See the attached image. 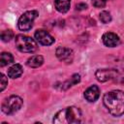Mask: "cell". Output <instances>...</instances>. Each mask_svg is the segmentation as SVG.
Listing matches in <instances>:
<instances>
[{
  "label": "cell",
  "instance_id": "obj_9",
  "mask_svg": "<svg viewBox=\"0 0 124 124\" xmlns=\"http://www.w3.org/2000/svg\"><path fill=\"white\" fill-rule=\"evenodd\" d=\"M102 41H103L104 45L106 46H108V47H114L120 44L119 37L115 33H112V32L105 33L102 37Z\"/></svg>",
  "mask_w": 124,
  "mask_h": 124
},
{
  "label": "cell",
  "instance_id": "obj_12",
  "mask_svg": "<svg viewBox=\"0 0 124 124\" xmlns=\"http://www.w3.org/2000/svg\"><path fill=\"white\" fill-rule=\"evenodd\" d=\"M22 73H23V69L20 64H14L8 70V76L11 78H16L20 77Z\"/></svg>",
  "mask_w": 124,
  "mask_h": 124
},
{
  "label": "cell",
  "instance_id": "obj_14",
  "mask_svg": "<svg viewBox=\"0 0 124 124\" xmlns=\"http://www.w3.org/2000/svg\"><path fill=\"white\" fill-rule=\"evenodd\" d=\"M43 63H44V57L41 55H33L26 62L27 66L31 67V68H38V67L42 66Z\"/></svg>",
  "mask_w": 124,
  "mask_h": 124
},
{
  "label": "cell",
  "instance_id": "obj_17",
  "mask_svg": "<svg viewBox=\"0 0 124 124\" xmlns=\"http://www.w3.org/2000/svg\"><path fill=\"white\" fill-rule=\"evenodd\" d=\"M99 16H100V19H101V21H102L103 23H108V22L111 21V16H110V14H109L108 12H107V11L101 12Z\"/></svg>",
  "mask_w": 124,
  "mask_h": 124
},
{
  "label": "cell",
  "instance_id": "obj_13",
  "mask_svg": "<svg viewBox=\"0 0 124 124\" xmlns=\"http://www.w3.org/2000/svg\"><path fill=\"white\" fill-rule=\"evenodd\" d=\"M54 6H55V9L59 13L63 14V13H66L69 11L70 6H71V2H70V0H55Z\"/></svg>",
  "mask_w": 124,
  "mask_h": 124
},
{
  "label": "cell",
  "instance_id": "obj_8",
  "mask_svg": "<svg viewBox=\"0 0 124 124\" xmlns=\"http://www.w3.org/2000/svg\"><path fill=\"white\" fill-rule=\"evenodd\" d=\"M56 57L65 63H71L74 58V52L71 48L65 47V46H59L55 51Z\"/></svg>",
  "mask_w": 124,
  "mask_h": 124
},
{
  "label": "cell",
  "instance_id": "obj_6",
  "mask_svg": "<svg viewBox=\"0 0 124 124\" xmlns=\"http://www.w3.org/2000/svg\"><path fill=\"white\" fill-rule=\"evenodd\" d=\"M118 76L116 69H99L95 73L96 78L101 82H106L110 79L115 78Z\"/></svg>",
  "mask_w": 124,
  "mask_h": 124
},
{
  "label": "cell",
  "instance_id": "obj_2",
  "mask_svg": "<svg viewBox=\"0 0 124 124\" xmlns=\"http://www.w3.org/2000/svg\"><path fill=\"white\" fill-rule=\"evenodd\" d=\"M82 113L78 108L67 107L56 112L53 117V123L55 124H78L81 123Z\"/></svg>",
  "mask_w": 124,
  "mask_h": 124
},
{
  "label": "cell",
  "instance_id": "obj_15",
  "mask_svg": "<svg viewBox=\"0 0 124 124\" xmlns=\"http://www.w3.org/2000/svg\"><path fill=\"white\" fill-rule=\"evenodd\" d=\"M14 62V56L10 52H2L0 55V66L4 67Z\"/></svg>",
  "mask_w": 124,
  "mask_h": 124
},
{
  "label": "cell",
  "instance_id": "obj_10",
  "mask_svg": "<svg viewBox=\"0 0 124 124\" xmlns=\"http://www.w3.org/2000/svg\"><path fill=\"white\" fill-rule=\"evenodd\" d=\"M100 96V89L97 85H91L84 91V98L89 103H94Z\"/></svg>",
  "mask_w": 124,
  "mask_h": 124
},
{
  "label": "cell",
  "instance_id": "obj_7",
  "mask_svg": "<svg viewBox=\"0 0 124 124\" xmlns=\"http://www.w3.org/2000/svg\"><path fill=\"white\" fill-rule=\"evenodd\" d=\"M34 37L38 43H40L43 46H49L54 43V38L46 30L39 29L35 32Z\"/></svg>",
  "mask_w": 124,
  "mask_h": 124
},
{
  "label": "cell",
  "instance_id": "obj_16",
  "mask_svg": "<svg viewBox=\"0 0 124 124\" xmlns=\"http://www.w3.org/2000/svg\"><path fill=\"white\" fill-rule=\"evenodd\" d=\"M14 38V32L12 30H4L1 33V40L3 42H9Z\"/></svg>",
  "mask_w": 124,
  "mask_h": 124
},
{
  "label": "cell",
  "instance_id": "obj_20",
  "mask_svg": "<svg viewBox=\"0 0 124 124\" xmlns=\"http://www.w3.org/2000/svg\"><path fill=\"white\" fill-rule=\"evenodd\" d=\"M86 8H87V5L84 4V3H78V4H77V6H76V9H77L78 11H82V10H85Z\"/></svg>",
  "mask_w": 124,
  "mask_h": 124
},
{
  "label": "cell",
  "instance_id": "obj_18",
  "mask_svg": "<svg viewBox=\"0 0 124 124\" xmlns=\"http://www.w3.org/2000/svg\"><path fill=\"white\" fill-rule=\"evenodd\" d=\"M108 0H92V4L96 8H104L107 4Z\"/></svg>",
  "mask_w": 124,
  "mask_h": 124
},
{
  "label": "cell",
  "instance_id": "obj_19",
  "mask_svg": "<svg viewBox=\"0 0 124 124\" xmlns=\"http://www.w3.org/2000/svg\"><path fill=\"white\" fill-rule=\"evenodd\" d=\"M7 85H8V79H7V78L5 77V75L1 74V91H3L6 88Z\"/></svg>",
  "mask_w": 124,
  "mask_h": 124
},
{
  "label": "cell",
  "instance_id": "obj_1",
  "mask_svg": "<svg viewBox=\"0 0 124 124\" xmlns=\"http://www.w3.org/2000/svg\"><path fill=\"white\" fill-rule=\"evenodd\" d=\"M103 102L108 112L113 116H121L124 113V92L112 90L104 95Z\"/></svg>",
  "mask_w": 124,
  "mask_h": 124
},
{
  "label": "cell",
  "instance_id": "obj_5",
  "mask_svg": "<svg viewBox=\"0 0 124 124\" xmlns=\"http://www.w3.org/2000/svg\"><path fill=\"white\" fill-rule=\"evenodd\" d=\"M38 12L37 11H27L25 13H23L17 22V26L19 28V30L21 31H29L32 26H33V22L36 19V17L38 16Z\"/></svg>",
  "mask_w": 124,
  "mask_h": 124
},
{
  "label": "cell",
  "instance_id": "obj_21",
  "mask_svg": "<svg viewBox=\"0 0 124 124\" xmlns=\"http://www.w3.org/2000/svg\"><path fill=\"white\" fill-rule=\"evenodd\" d=\"M117 64H118V68H119L121 71H124V58L118 60V61H117Z\"/></svg>",
  "mask_w": 124,
  "mask_h": 124
},
{
  "label": "cell",
  "instance_id": "obj_11",
  "mask_svg": "<svg viewBox=\"0 0 124 124\" xmlns=\"http://www.w3.org/2000/svg\"><path fill=\"white\" fill-rule=\"evenodd\" d=\"M80 80V76L78 74H74L69 79H67L66 81H64L63 83H61V86H60V89L61 90H67L69 89L70 87H72L73 85L78 83Z\"/></svg>",
  "mask_w": 124,
  "mask_h": 124
},
{
  "label": "cell",
  "instance_id": "obj_3",
  "mask_svg": "<svg viewBox=\"0 0 124 124\" xmlns=\"http://www.w3.org/2000/svg\"><path fill=\"white\" fill-rule=\"evenodd\" d=\"M16 48L24 53H32L38 48V45L34 39L25 35H17L15 39Z\"/></svg>",
  "mask_w": 124,
  "mask_h": 124
},
{
  "label": "cell",
  "instance_id": "obj_4",
  "mask_svg": "<svg viewBox=\"0 0 124 124\" xmlns=\"http://www.w3.org/2000/svg\"><path fill=\"white\" fill-rule=\"evenodd\" d=\"M22 104H23V101L19 96L12 95L3 101L1 108H2V111L6 114H13L22 107Z\"/></svg>",
  "mask_w": 124,
  "mask_h": 124
}]
</instances>
